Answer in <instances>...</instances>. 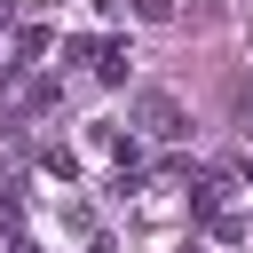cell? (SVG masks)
Masks as SVG:
<instances>
[{
    "label": "cell",
    "mask_w": 253,
    "mask_h": 253,
    "mask_svg": "<svg viewBox=\"0 0 253 253\" xmlns=\"http://www.w3.org/2000/svg\"><path fill=\"white\" fill-rule=\"evenodd\" d=\"M134 111H142V134H150V142H182V134H190V119H182L174 95H142Z\"/></svg>",
    "instance_id": "obj_1"
},
{
    "label": "cell",
    "mask_w": 253,
    "mask_h": 253,
    "mask_svg": "<svg viewBox=\"0 0 253 253\" xmlns=\"http://www.w3.org/2000/svg\"><path fill=\"white\" fill-rule=\"evenodd\" d=\"M134 16H150V24H166V16H174V0H134Z\"/></svg>",
    "instance_id": "obj_2"
}]
</instances>
